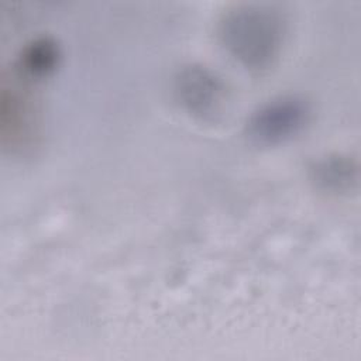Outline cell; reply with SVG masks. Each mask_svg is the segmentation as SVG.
Segmentation results:
<instances>
[{
    "instance_id": "cell-1",
    "label": "cell",
    "mask_w": 361,
    "mask_h": 361,
    "mask_svg": "<svg viewBox=\"0 0 361 361\" xmlns=\"http://www.w3.org/2000/svg\"><path fill=\"white\" fill-rule=\"evenodd\" d=\"M219 37L226 52L251 71H262L279 56L285 24L281 14L264 4H237L223 14Z\"/></svg>"
},
{
    "instance_id": "cell-2",
    "label": "cell",
    "mask_w": 361,
    "mask_h": 361,
    "mask_svg": "<svg viewBox=\"0 0 361 361\" xmlns=\"http://www.w3.org/2000/svg\"><path fill=\"white\" fill-rule=\"evenodd\" d=\"M310 116V106L303 97L279 96L251 114L247 121V134L259 145H279L299 135L309 124Z\"/></svg>"
},
{
    "instance_id": "cell-3",
    "label": "cell",
    "mask_w": 361,
    "mask_h": 361,
    "mask_svg": "<svg viewBox=\"0 0 361 361\" xmlns=\"http://www.w3.org/2000/svg\"><path fill=\"white\" fill-rule=\"evenodd\" d=\"M179 104L193 117L214 121L226 109L227 89L221 78L202 65L182 68L173 80Z\"/></svg>"
},
{
    "instance_id": "cell-4",
    "label": "cell",
    "mask_w": 361,
    "mask_h": 361,
    "mask_svg": "<svg viewBox=\"0 0 361 361\" xmlns=\"http://www.w3.org/2000/svg\"><path fill=\"white\" fill-rule=\"evenodd\" d=\"M310 178L324 192L347 193L358 182V165L348 155H326L312 165Z\"/></svg>"
},
{
    "instance_id": "cell-5",
    "label": "cell",
    "mask_w": 361,
    "mask_h": 361,
    "mask_svg": "<svg viewBox=\"0 0 361 361\" xmlns=\"http://www.w3.org/2000/svg\"><path fill=\"white\" fill-rule=\"evenodd\" d=\"M59 61V48L51 38H37L21 52L20 66L32 78H44L55 71Z\"/></svg>"
}]
</instances>
